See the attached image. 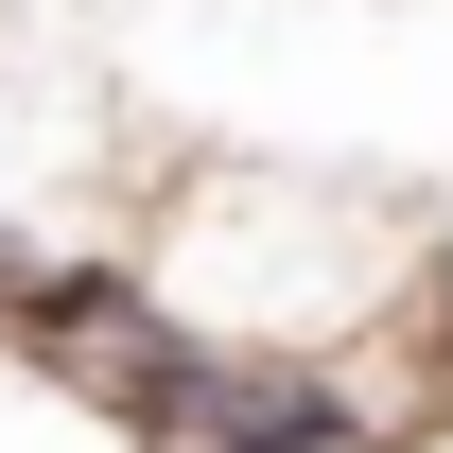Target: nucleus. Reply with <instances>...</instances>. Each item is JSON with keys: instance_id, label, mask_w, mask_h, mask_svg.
<instances>
[{"instance_id": "obj_2", "label": "nucleus", "mask_w": 453, "mask_h": 453, "mask_svg": "<svg viewBox=\"0 0 453 453\" xmlns=\"http://www.w3.org/2000/svg\"><path fill=\"white\" fill-rule=\"evenodd\" d=\"M140 453H384V401L296 349H192V384L140 418Z\"/></svg>"}, {"instance_id": "obj_1", "label": "nucleus", "mask_w": 453, "mask_h": 453, "mask_svg": "<svg viewBox=\"0 0 453 453\" xmlns=\"http://www.w3.org/2000/svg\"><path fill=\"white\" fill-rule=\"evenodd\" d=\"M122 262H140V296L174 332L296 349V366H349L366 332H401L453 280L436 210H401L366 174H296V157H174L122 226Z\"/></svg>"}, {"instance_id": "obj_3", "label": "nucleus", "mask_w": 453, "mask_h": 453, "mask_svg": "<svg viewBox=\"0 0 453 453\" xmlns=\"http://www.w3.org/2000/svg\"><path fill=\"white\" fill-rule=\"evenodd\" d=\"M35 262H53V244H35V210H18V174H0V296L35 280Z\"/></svg>"}]
</instances>
